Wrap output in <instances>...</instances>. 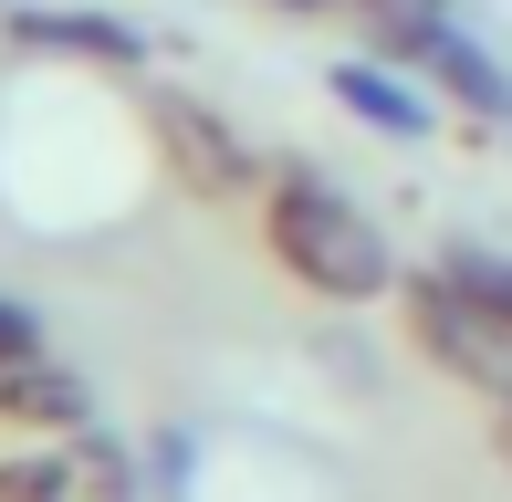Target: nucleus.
<instances>
[{"mask_svg":"<svg viewBox=\"0 0 512 502\" xmlns=\"http://www.w3.org/2000/svg\"><path fill=\"white\" fill-rule=\"evenodd\" d=\"M262 231H272V262H283L304 293L366 304V293L398 283V262H387L377 220H366L356 199H335L324 178H283V189H272V210H262Z\"/></svg>","mask_w":512,"mask_h":502,"instance_id":"obj_1","label":"nucleus"},{"mask_svg":"<svg viewBox=\"0 0 512 502\" xmlns=\"http://www.w3.org/2000/svg\"><path fill=\"white\" fill-rule=\"evenodd\" d=\"M398 314H408V346L429 356L439 377L481 387V398H512V325H502V314H481L450 272H439V283H408Z\"/></svg>","mask_w":512,"mask_h":502,"instance_id":"obj_2","label":"nucleus"},{"mask_svg":"<svg viewBox=\"0 0 512 502\" xmlns=\"http://www.w3.org/2000/svg\"><path fill=\"white\" fill-rule=\"evenodd\" d=\"M0 502H126V450L95 429H53L42 450L0 461Z\"/></svg>","mask_w":512,"mask_h":502,"instance_id":"obj_3","label":"nucleus"},{"mask_svg":"<svg viewBox=\"0 0 512 502\" xmlns=\"http://www.w3.org/2000/svg\"><path fill=\"white\" fill-rule=\"evenodd\" d=\"M157 136H168L178 178H189L199 199H241L251 178H262V157H251L241 136H230L220 116H209V105H189V95H168V105H157Z\"/></svg>","mask_w":512,"mask_h":502,"instance_id":"obj_4","label":"nucleus"},{"mask_svg":"<svg viewBox=\"0 0 512 502\" xmlns=\"http://www.w3.org/2000/svg\"><path fill=\"white\" fill-rule=\"evenodd\" d=\"M0 419L21 429H84V387L53 356H0Z\"/></svg>","mask_w":512,"mask_h":502,"instance_id":"obj_5","label":"nucleus"},{"mask_svg":"<svg viewBox=\"0 0 512 502\" xmlns=\"http://www.w3.org/2000/svg\"><path fill=\"white\" fill-rule=\"evenodd\" d=\"M335 95L356 105L366 126H398V136H418V126H429V105H418L398 74H366V63H345V74H335Z\"/></svg>","mask_w":512,"mask_h":502,"instance_id":"obj_6","label":"nucleus"},{"mask_svg":"<svg viewBox=\"0 0 512 502\" xmlns=\"http://www.w3.org/2000/svg\"><path fill=\"white\" fill-rule=\"evenodd\" d=\"M439 272H450V283L471 293L481 314H502V325H512V251H450Z\"/></svg>","mask_w":512,"mask_h":502,"instance_id":"obj_7","label":"nucleus"},{"mask_svg":"<svg viewBox=\"0 0 512 502\" xmlns=\"http://www.w3.org/2000/svg\"><path fill=\"white\" fill-rule=\"evenodd\" d=\"M0 356H42V346H32V325H21L11 304H0Z\"/></svg>","mask_w":512,"mask_h":502,"instance_id":"obj_8","label":"nucleus"},{"mask_svg":"<svg viewBox=\"0 0 512 502\" xmlns=\"http://www.w3.org/2000/svg\"><path fill=\"white\" fill-rule=\"evenodd\" d=\"M492 450H502V471H512V398H492Z\"/></svg>","mask_w":512,"mask_h":502,"instance_id":"obj_9","label":"nucleus"}]
</instances>
